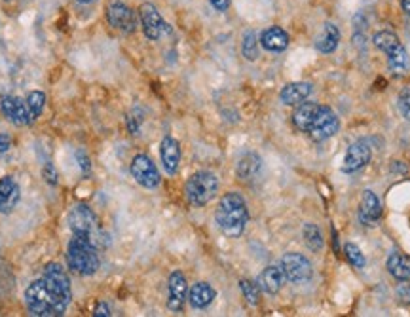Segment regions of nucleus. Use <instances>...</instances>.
I'll return each mask as SVG.
<instances>
[{
    "instance_id": "obj_20",
    "label": "nucleus",
    "mask_w": 410,
    "mask_h": 317,
    "mask_svg": "<svg viewBox=\"0 0 410 317\" xmlns=\"http://www.w3.org/2000/svg\"><path fill=\"white\" fill-rule=\"evenodd\" d=\"M317 110H319V105H315V103L304 101L297 105V110L292 113V126L297 127L298 132L308 133L312 126H314Z\"/></svg>"
},
{
    "instance_id": "obj_8",
    "label": "nucleus",
    "mask_w": 410,
    "mask_h": 317,
    "mask_svg": "<svg viewBox=\"0 0 410 317\" xmlns=\"http://www.w3.org/2000/svg\"><path fill=\"white\" fill-rule=\"evenodd\" d=\"M340 132V118L336 116L331 107H321L319 105V110H317V116H315L314 126L308 132V135L314 139L315 143H323L327 139L334 137L336 133Z\"/></svg>"
},
{
    "instance_id": "obj_33",
    "label": "nucleus",
    "mask_w": 410,
    "mask_h": 317,
    "mask_svg": "<svg viewBox=\"0 0 410 317\" xmlns=\"http://www.w3.org/2000/svg\"><path fill=\"white\" fill-rule=\"evenodd\" d=\"M42 175H44L46 183H50L52 186H55L59 183V173H57V169H55L54 163H46L44 169H42Z\"/></svg>"
},
{
    "instance_id": "obj_7",
    "label": "nucleus",
    "mask_w": 410,
    "mask_h": 317,
    "mask_svg": "<svg viewBox=\"0 0 410 317\" xmlns=\"http://www.w3.org/2000/svg\"><path fill=\"white\" fill-rule=\"evenodd\" d=\"M281 268L285 274L287 282L295 283V285H302L308 283L314 277V268L308 258L302 253H287L281 258Z\"/></svg>"
},
{
    "instance_id": "obj_9",
    "label": "nucleus",
    "mask_w": 410,
    "mask_h": 317,
    "mask_svg": "<svg viewBox=\"0 0 410 317\" xmlns=\"http://www.w3.org/2000/svg\"><path fill=\"white\" fill-rule=\"evenodd\" d=\"M130 171L131 175H133V179H135L141 186H144V188H149V190L160 186L161 183L160 171L156 168V163L150 160V156L137 154L135 158L131 160Z\"/></svg>"
},
{
    "instance_id": "obj_36",
    "label": "nucleus",
    "mask_w": 410,
    "mask_h": 317,
    "mask_svg": "<svg viewBox=\"0 0 410 317\" xmlns=\"http://www.w3.org/2000/svg\"><path fill=\"white\" fill-rule=\"evenodd\" d=\"M12 137L10 135H6V133H0V154H4V152H8V150L12 149Z\"/></svg>"
},
{
    "instance_id": "obj_38",
    "label": "nucleus",
    "mask_w": 410,
    "mask_h": 317,
    "mask_svg": "<svg viewBox=\"0 0 410 317\" xmlns=\"http://www.w3.org/2000/svg\"><path fill=\"white\" fill-rule=\"evenodd\" d=\"M209 2H211V6H213L215 10H219V12H226L228 6H230V0H209Z\"/></svg>"
},
{
    "instance_id": "obj_37",
    "label": "nucleus",
    "mask_w": 410,
    "mask_h": 317,
    "mask_svg": "<svg viewBox=\"0 0 410 317\" xmlns=\"http://www.w3.org/2000/svg\"><path fill=\"white\" fill-rule=\"evenodd\" d=\"M93 316L108 317V316H113V313H110V308H108V304H105V302H99V304L96 306V311H93Z\"/></svg>"
},
{
    "instance_id": "obj_25",
    "label": "nucleus",
    "mask_w": 410,
    "mask_h": 317,
    "mask_svg": "<svg viewBox=\"0 0 410 317\" xmlns=\"http://www.w3.org/2000/svg\"><path fill=\"white\" fill-rule=\"evenodd\" d=\"M386 268L397 282H410V257L403 253H392L387 258Z\"/></svg>"
},
{
    "instance_id": "obj_24",
    "label": "nucleus",
    "mask_w": 410,
    "mask_h": 317,
    "mask_svg": "<svg viewBox=\"0 0 410 317\" xmlns=\"http://www.w3.org/2000/svg\"><path fill=\"white\" fill-rule=\"evenodd\" d=\"M261 168H262L261 156L255 154V152H247V154H244L239 158L236 173H238V179L253 180L256 175L261 173Z\"/></svg>"
},
{
    "instance_id": "obj_10",
    "label": "nucleus",
    "mask_w": 410,
    "mask_h": 317,
    "mask_svg": "<svg viewBox=\"0 0 410 317\" xmlns=\"http://www.w3.org/2000/svg\"><path fill=\"white\" fill-rule=\"evenodd\" d=\"M139 19L143 25V33L149 40H160L164 35L171 33V27L164 21V18L158 12V8L150 2H144L143 6L139 8Z\"/></svg>"
},
{
    "instance_id": "obj_32",
    "label": "nucleus",
    "mask_w": 410,
    "mask_h": 317,
    "mask_svg": "<svg viewBox=\"0 0 410 317\" xmlns=\"http://www.w3.org/2000/svg\"><path fill=\"white\" fill-rule=\"evenodd\" d=\"M127 129H130L131 135H135V133H139V127H141V122H143V116H141V113L139 110H133V113L127 114Z\"/></svg>"
},
{
    "instance_id": "obj_17",
    "label": "nucleus",
    "mask_w": 410,
    "mask_h": 317,
    "mask_svg": "<svg viewBox=\"0 0 410 317\" xmlns=\"http://www.w3.org/2000/svg\"><path fill=\"white\" fill-rule=\"evenodd\" d=\"M160 158L167 175H175L181 166V144L177 139L164 137L160 144Z\"/></svg>"
},
{
    "instance_id": "obj_27",
    "label": "nucleus",
    "mask_w": 410,
    "mask_h": 317,
    "mask_svg": "<svg viewBox=\"0 0 410 317\" xmlns=\"http://www.w3.org/2000/svg\"><path fill=\"white\" fill-rule=\"evenodd\" d=\"M258 36H256L255 30H247L244 36V42H241V54H244L245 59L255 61L258 57Z\"/></svg>"
},
{
    "instance_id": "obj_6",
    "label": "nucleus",
    "mask_w": 410,
    "mask_h": 317,
    "mask_svg": "<svg viewBox=\"0 0 410 317\" xmlns=\"http://www.w3.org/2000/svg\"><path fill=\"white\" fill-rule=\"evenodd\" d=\"M219 192V179L211 171H198L186 180L185 194L192 207L207 205Z\"/></svg>"
},
{
    "instance_id": "obj_1",
    "label": "nucleus",
    "mask_w": 410,
    "mask_h": 317,
    "mask_svg": "<svg viewBox=\"0 0 410 317\" xmlns=\"http://www.w3.org/2000/svg\"><path fill=\"white\" fill-rule=\"evenodd\" d=\"M72 299L71 279L57 263H48L44 275L35 279L25 291V304L33 316H63Z\"/></svg>"
},
{
    "instance_id": "obj_4",
    "label": "nucleus",
    "mask_w": 410,
    "mask_h": 317,
    "mask_svg": "<svg viewBox=\"0 0 410 317\" xmlns=\"http://www.w3.org/2000/svg\"><path fill=\"white\" fill-rule=\"evenodd\" d=\"M372 42H375L376 48L387 55V65H389V71L395 76H403V74L409 72V54H406V48L401 44L395 33H392V30H378L372 36Z\"/></svg>"
},
{
    "instance_id": "obj_11",
    "label": "nucleus",
    "mask_w": 410,
    "mask_h": 317,
    "mask_svg": "<svg viewBox=\"0 0 410 317\" xmlns=\"http://www.w3.org/2000/svg\"><path fill=\"white\" fill-rule=\"evenodd\" d=\"M107 19L108 23L113 25L114 29L122 30L125 35L135 33L137 29V16L127 4L120 2V0H113L107 8Z\"/></svg>"
},
{
    "instance_id": "obj_34",
    "label": "nucleus",
    "mask_w": 410,
    "mask_h": 317,
    "mask_svg": "<svg viewBox=\"0 0 410 317\" xmlns=\"http://www.w3.org/2000/svg\"><path fill=\"white\" fill-rule=\"evenodd\" d=\"M397 296L401 299V302L410 304V282H401V285L397 287Z\"/></svg>"
},
{
    "instance_id": "obj_26",
    "label": "nucleus",
    "mask_w": 410,
    "mask_h": 317,
    "mask_svg": "<svg viewBox=\"0 0 410 317\" xmlns=\"http://www.w3.org/2000/svg\"><path fill=\"white\" fill-rule=\"evenodd\" d=\"M302 236H304V243L308 246L309 251L319 253L323 249V246H325V240H323L321 230H319V226L312 224V222L304 224Z\"/></svg>"
},
{
    "instance_id": "obj_39",
    "label": "nucleus",
    "mask_w": 410,
    "mask_h": 317,
    "mask_svg": "<svg viewBox=\"0 0 410 317\" xmlns=\"http://www.w3.org/2000/svg\"><path fill=\"white\" fill-rule=\"evenodd\" d=\"M401 6H403L404 13H406V16H410V0H401Z\"/></svg>"
},
{
    "instance_id": "obj_14",
    "label": "nucleus",
    "mask_w": 410,
    "mask_h": 317,
    "mask_svg": "<svg viewBox=\"0 0 410 317\" xmlns=\"http://www.w3.org/2000/svg\"><path fill=\"white\" fill-rule=\"evenodd\" d=\"M359 222L363 226H376L382 219V204L378 196L372 190H365L359 202V211H357Z\"/></svg>"
},
{
    "instance_id": "obj_23",
    "label": "nucleus",
    "mask_w": 410,
    "mask_h": 317,
    "mask_svg": "<svg viewBox=\"0 0 410 317\" xmlns=\"http://www.w3.org/2000/svg\"><path fill=\"white\" fill-rule=\"evenodd\" d=\"M340 44V29L334 23L323 25L321 35L317 36L315 40V48L321 54H333L334 50L338 48Z\"/></svg>"
},
{
    "instance_id": "obj_15",
    "label": "nucleus",
    "mask_w": 410,
    "mask_h": 317,
    "mask_svg": "<svg viewBox=\"0 0 410 317\" xmlns=\"http://www.w3.org/2000/svg\"><path fill=\"white\" fill-rule=\"evenodd\" d=\"M169 296H167V308L171 311H181L183 306H185V300L188 296V283H186V277L183 272L175 270L171 275H169Z\"/></svg>"
},
{
    "instance_id": "obj_3",
    "label": "nucleus",
    "mask_w": 410,
    "mask_h": 317,
    "mask_svg": "<svg viewBox=\"0 0 410 317\" xmlns=\"http://www.w3.org/2000/svg\"><path fill=\"white\" fill-rule=\"evenodd\" d=\"M67 264L74 274L93 275L101 266V260H99L96 246H91L89 241L78 236H72L67 246Z\"/></svg>"
},
{
    "instance_id": "obj_19",
    "label": "nucleus",
    "mask_w": 410,
    "mask_h": 317,
    "mask_svg": "<svg viewBox=\"0 0 410 317\" xmlns=\"http://www.w3.org/2000/svg\"><path fill=\"white\" fill-rule=\"evenodd\" d=\"M312 91H314V86L309 82H291L281 90L280 99L287 107H297L312 96Z\"/></svg>"
},
{
    "instance_id": "obj_16",
    "label": "nucleus",
    "mask_w": 410,
    "mask_h": 317,
    "mask_svg": "<svg viewBox=\"0 0 410 317\" xmlns=\"http://www.w3.org/2000/svg\"><path fill=\"white\" fill-rule=\"evenodd\" d=\"M21 197V188H19L18 180L13 179L12 175H6L0 179V213L8 215L16 209V205L19 204Z\"/></svg>"
},
{
    "instance_id": "obj_30",
    "label": "nucleus",
    "mask_w": 410,
    "mask_h": 317,
    "mask_svg": "<svg viewBox=\"0 0 410 317\" xmlns=\"http://www.w3.org/2000/svg\"><path fill=\"white\" fill-rule=\"evenodd\" d=\"M344 253H346V258H348V263H350L353 268H357V270L365 268L367 258H365L363 251L359 249V246H355V243H346Z\"/></svg>"
},
{
    "instance_id": "obj_13",
    "label": "nucleus",
    "mask_w": 410,
    "mask_h": 317,
    "mask_svg": "<svg viewBox=\"0 0 410 317\" xmlns=\"http://www.w3.org/2000/svg\"><path fill=\"white\" fill-rule=\"evenodd\" d=\"M0 110L16 126H29L30 122H33L30 120L27 101H23L18 96H2V99H0Z\"/></svg>"
},
{
    "instance_id": "obj_35",
    "label": "nucleus",
    "mask_w": 410,
    "mask_h": 317,
    "mask_svg": "<svg viewBox=\"0 0 410 317\" xmlns=\"http://www.w3.org/2000/svg\"><path fill=\"white\" fill-rule=\"evenodd\" d=\"M76 158H78V163H80V168H82V173L88 175L89 168H91V163H89V156L80 149V150H76Z\"/></svg>"
},
{
    "instance_id": "obj_18",
    "label": "nucleus",
    "mask_w": 410,
    "mask_h": 317,
    "mask_svg": "<svg viewBox=\"0 0 410 317\" xmlns=\"http://www.w3.org/2000/svg\"><path fill=\"white\" fill-rule=\"evenodd\" d=\"M285 274H283V268L280 266H268V268L262 270V274L258 275V285L264 293L268 294H278L281 291V287L285 285Z\"/></svg>"
},
{
    "instance_id": "obj_2",
    "label": "nucleus",
    "mask_w": 410,
    "mask_h": 317,
    "mask_svg": "<svg viewBox=\"0 0 410 317\" xmlns=\"http://www.w3.org/2000/svg\"><path fill=\"white\" fill-rule=\"evenodd\" d=\"M215 222L226 238H239L249 222V209L245 204V197L238 192L224 194L215 211Z\"/></svg>"
},
{
    "instance_id": "obj_5",
    "label": "nucleus",
    "mask_w": 410,
    "mask_h": 317,
    "mask_svg": "<svg viewBox=\"0 0 410 317\" xmlns=\"http://www.w3.org/2000/svg\"><path fill=\"white\" fill-rule=\"evenodd\" d=\"M69 226L72 230V236H78V238L89 241L91 246L99 247L103 243L97 217L88 205L78 204L72 207L71 215H69Z\"/></svg>"
},
{
    "instance_id": "obj_21",
    "label": "nucleus",
    "mask_w": 410,
    "mask_h": 317,
    "mask_svg": "<svg viewBox=\"0 0 410 317\" xmlns=\"http://www.w3.org/2000/svg\"><path fill=\"white\" fill-rule=\"evenodd\" d=\"M261 44L268 52L280 54V52H285L289 46V35L281 27H270L261 35Z\"/></svg>"
},
{
    "instance_id": "obj_12",
    "label": "nucleus",
    "mask_w": 410,
    "mask_h": 317,
    "mask_svg": "<svg viewBox=\"0 0 410 317\" xmlns=\"http://www.w3.org/2000/svg\"><path fill=\"white\" fill-rule=\"evenodd\" d=\"M370 158H372V150H370L369 143L367 141H355L346 150L342 171L344 173H355L370 162Z\"/></svg>"
},
{
    "instance_id": "obj_31",
    "label": "nucleus",
    "mask_w": 410,
    "mask_h": 317,
    "mask_svg": "<svg viewBox=\"0 0 410 317\" xmlns=\"http://www.w3.org/2000/svg\"><path fill=\"white\" fill-rule=\"evenodd\" d=\"M397 108L404 120H410V88H404L397 97Z\"/></svg>"
},
{
    "instance_id": "obj_28",
    "label": "nucleus",
    "mask_w": 410,
    "mask_h": 317,
    "mask_svg": "<svg viewBox=\"0 0 410 317\" xmlns=\"http://www.w3.org/2000/svg\"><path fill=\"white\" fill-rule=\"evenodd\" d=\"M27 107H29L30 120L35 122L42 114L44 107H46V96L42 91H30L27 96Z\"/></svg>"
},
{
    "instance_id": "obj_29",
    "label": "nucleus",
    "mask_w": 410,
    "mask_h": 317,
    "mask_svg": "<svg viewBox=\"0 0 410 317\" xmlns=\"http://www.w3.org/2000/svg\"><path fill=\"white\" fill-rule=\"evenodd\" d=\"M239 289H241L245 300H247L251 306L258 304V300H261V285H258V283L251 282V279H241V282H239Z\"/></svg>"
},
{
    "instance_id": "obj_40",
    "label": "nucleus",
    "mask_w": 410,
    "mask_h": 317,
    "mask_svg": "<svg viewBox=\"0 0 410 317\" xmlns=\"http://www.w3.org/2000/svg\"><path fill=\"white\" fill-rule=\"evenodd\" d=\"M78 4H91V2H96V0H76Z\"/></svg>"
},
{
    "instance_id": "obj_22",
    "label": "nucleus",
    "mask_w": 410,
    "mask_h": 317,
    "mask_svg": "<svg viewBox=\"0 0 410 317\" xmlns=\"http://www.w3.org/2000/svg\"><path fill=\"white\" fill-rule=\"evenodd\" d=\"M215 296H217V291L205 282L194 283L190 291H188V302H190L192 308H196V310L207 308L215 300Z\"/></svg>"
}]
</instances>
